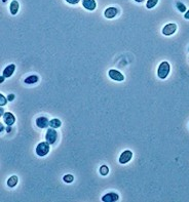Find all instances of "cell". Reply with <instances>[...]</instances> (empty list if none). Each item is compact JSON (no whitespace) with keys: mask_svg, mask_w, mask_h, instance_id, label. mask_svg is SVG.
<instances>
[{"mask_svg":"<svg viewBox=\"0 0 189 202\" xmlns=\"http://www.w3.org/2000/svg\"><path fill=\"white\" fill-rule=\"evenodd\" d=\"M170 70H171V66L169 64V62L164 61L159 65L158 69H157V76L161 79H166V77L170 74Z\"/></svg>","mask_w":189,"mask_h":202,"instance_id":"1","label":"cell"},{"mask_svg":"<svg viewBox=\"0 0 189 202\" xmlns=\"http://www.w3.org/2000/svg\"><path fill=\"white\" fill-rule=\"evenodd\" d=\"M50 150V144H48L47 142H41V143H39L38 145H37L35 152H36V154L38 155V156L43 157V156H45L46 154H48Z\"/></svg>","mask_w":189,"mask_h":202,"instance_id":"2","label":"cell"},{"mask_svg":"<svg viewBox=\"0 0 189 202\" xmlns=\"http://www.w3.org/2000/svg\"><path fill=\"white\" fill-rule=\"evenodd\" d=\"M58 140V132L55 130V128H48L47 132L45 134V141L47 142L50 145H54Z\"/></svg>","mask_w":189,"mask_h":202,"instance_id":"3","label":"cell"},{"mask_svg":"<svg viewBox=\"0 0 189 202\" xmlns=\"http://www.w3.org/2000/svg\"><path fill=\"white\" fill-rule=\"evenodd\" d=\"M177 31V25L175 23H171L166 25L163 28H162V34L164 36H171Z\"/></svg>","mask_w":189,"mask_h":202,"instance_id":"4","label":"cell"},{"mask_svg":"<svg viewBox=\"0 0 189 202\" xmlns=\"http://www.w3.org/2000/svg\"><path fill=\"white\" fill-rule=\"evenodd\" d=\"M133 158V152L130 150H126L124 152L121 153L120 157H119V163L120 164H126L131 161Z\"/></svg>","mask_w":189,"mask_h":202,"instance_id":"5","label":"cell"},{"mask_svg":"<svg viewBox=\"0 0 189 202\" xmlns=\"http://www.w3.org/2000/svg\"><path fill=\"white\" fill-rule=\"evenodd\" d=\"M108 75H109V77H110L111 79H113V80H115V81H123L124 80L123 75H122L119 71L114 70V69H111V70H109Z\"/></svg>","mask_w":189,"mask_h":202,"instance_id":"6","label":"cell"},{"mask_svg":"<svg viewBox=\"0 0 189 202\" xmlns=\"http://www.w3.org/2000/svg\"><path fill=\"white\" fill-rule=\"evenodd\" d=\"M3 121H4V123H5L6 125H8V126L14 125L15 122V115L12 114V113H10V112L4 113V115H3Z\"/></svg>","mask_w":189,"mask_h":202,"instance_id":"7","label":"cell"},{"mask_svg":"<svg viewBox=\"0 0 189 202\" xmlns=\"http://www.w3.org/2000/svg\"><path fill=\"white\" fill-rule=\"evenodd\" d=\"M118 199H119L118 195L114 192L108 193V194L104 195V196L102 197V201H104V202H114V201H117Z\"/></svg>","mask_w":189,"mask_h":202,"instance_id":"8","label":"cell"},{"mask_svg":"<svg viewBox=\"0 0 189 202\" xmlns=\"http://www.w3.org/2000/svg\"><path fill=\"white\" fill-rule=\"evenodd\" d=\"M36 125L38 126L39 128H46L47 126H50V121H48V119L44 116L38 117V118L36 119Z\"/></svg>","mask_w":189,"mask_h":202,"instance_id":"9","label":"cell"},{"mask_svg":"<svg viewBox=\"0 0 189 202\" xmlns=\"http://www.w3.org/2000/svg\"><path fill=\"white\" fill-rule=\"evenodd\" d=\"M82 5L85 9L88 10H93L96 9V6H97V3H96L95 0H82Z\"/></svg>","mask_w":189,"mask_h":202,"instance_id":"10","label":"cell"},{"mask_svg":"<svg viewBox=\"0 0 189 202\" xmlns=\"http://www.w3.org/2000/svg\"><path fill=\"white\" fill-rule=\"evenodd\" d=\"M118 14V9L116 7H108L107 9L104 12V15L107 19H113L116 17V15Z\"/></svg>","mask_w":189,"mask_h":202,"instance_id":"11","label":"cell"},{"mask_svg":"<svg viewBox=\"0 0 189 202\" xmlns=\"http://www.w3.org/2000/svg\"><path fill=\"white\" fill-rule=\"evenodd\" d=\"M15 70V66L14 64H10V65H8L7 67L3 70V73H2V75H3L5 78H8V77H12V74H14Z\"/></svg>","mask_w":189,"mask_h":202,"instance_id":"12","label":"cell"},{"mask_svg":"<svg viewBox=\"0 0 189 202\" xmlns=\"http://www.w3.org/2000/svg\"><path fill=\"white\" fill-rule=\"evenodd\" d=\"M19 8H20L19 2H18L17 0H14V1H12V3H10V5H9L10 14H12V15H15L18 14V12H19Z\"/></svg>","mask_w":189,"mask_h":202,"instance_id":"13","label":"cell"},{"mask_svg":"<svg viewBox=\"0 0 189 202\" xmlns=\"http://www.w3.org/2000/svg\"><path fill=\"white\" fill-rule=\"evenodd\" d=\"M18 182H19V179H18L17 175H12V177H10L9 179H7V186L9 188H14L17 186Z\"/></svg>","mask_w":189,"mask_h":202,"instance_id":"14","label":"cell"},{"mask_svg":"<svg viewBox=\"0 0 189 202\" xmlns=\"http://www.w3.org/2000/svg\"><path fill=\"white\" fill-rule=\"evenodd\" d=\"M38 80H39V78L37 75H30V76H28L27 78L25 79V83L26 84H34V83H37Z\"/></svg>","mask_w":189,"mask_h":202,"instance_id":"15","label":"cell"},{"mask_svg":"<svg viewBox=\"0 0 189 202\" xmlns=\"http://www.w3.org/2000/svg\"><path fill=\"white\" fill-rule=\"evenodd\" d=\"M61 125H62V122L57 118L52 119V120L50 121V126L53 128H59V127H61Z\"/></svg>","mask_w":189,"mask_h":202,"instance_id":"16","label":"cell"},{"mask_svg":"<svg viewBox=\"0 0 189 202\" xmlns=\"http://www.w3.org/2000/svg\"><path fill=\"white\" fill-rule=\"evenodd\" d=\"M176 7H177V9L179 10L180 12H184V14H185L186 12H187V8H186V6L184 5L183 3H182V2H180V1H178L177 3H176Z\"/></svg>","mask_w":189,"mask_h":202,"instance_id":"17","label":"cell"},{"mask_svg":"<svg viewBox=\"0 0 189 202\" xmlns=\"http://www.w3.org/2000/svg\"><path fill=\"white\" fill-rule=\"evenodd\" d=\"M157 2H158V0H148L147 3H146V7H147L148 9H151V8H153L155 5H156Z\"/></svg>","mask_w":189,"mask_h":202,"instance_id":"18","label":"cell"},{"mask_svg":"<svg viewBox=\"0 0 189 202\" xmlns=\"http://www.w3.org/2000/svg\"><path fill=\"white\" fill-rule=\"evenodd\" d=\"M100 174L102 175H107L109 174V168L107 165H102L100 167Z\"/></svg>","mask_w":189,"mask_h":202,"instance_id":"19","label":"cell"},{"mask_svg":"<svg viewBox=\"0 0 189 202\" xmlns=\"http://www.w3.org/2000/svg\"><path fill=\"white\" fill-rule=\"evenodd\" d=\"M63 179H64V182H65V183L70 184V183H72V182L74 181V177H73L72 174H66V175H64Z\"/></svg>","mask_w":189,"mask_h":202,"instance_id":"20","label":"cell"},{"mask_svg":"<svg viewBox=\"0 0 189 202\" xmlns=\"http://www.w3.org/2000/svg\"><path fill=\"white\" fill-rule=\"evenodd\" d=\"M8 100H6V97H4L3 94H0V106H5L6 103H7Z\"/></svg>","mask_w":189,"mask_h":202,"instance_id":"21","label":"cell"},{"mask_svg":"<svg viewBox=\"0 0 189 202\" xmlns=\"http://www.w3.org/2000/svg\"><path fill=\"white\" fill-rule=\"evenodd\" d=\"M66 1H67L68 3H70V4H77L79 1H80V0H66Z\"/></svg>","mask_w":189,"mask_h":202,"instance_id":"22","label":"cell"},{"mask_svg":"<svg viewBox=\"0 0 189 202\" xmlns=\"http://www.w3.org/2000/svg\"><path fill=\"white\" fill-rule=\"evenodd\" d=\"M184 17H185L186 20H189V9L185 12V15H184Z\"/></svg>","mask_w":189,"mask_h":202,"instance_id":"23","label":"cell"},{"mask_svg":"<svg viewBox=\"0 0 189 202\" xmlns=\"http://www.w3.org/2000/svg\"><path fill=\"white\" fill-rule=\"evenodd\" d=\"M14 97H15V95H14V94H12L10 97H8V99H7V100H8L9 102H12V101H14V100H12Z\"/></svg>","mask_w":189,"mask_h":202,"instance_id":"24","label":"cell"},{"mask_svg":"<svg viewBox=\"0 0 189 202\" xmlns=\"http://www.w3.org/2000/svg\"><path fill=\"white\" fill-rule=\"evenodd\" d=\"M0 115H1V116H3V115H4V112H3V108H1V109H0Z\"/></svg>","mask_w":189,"mask_h":202,"instance_id":"25","label":"cell"},{"mask_svg":"<svg viewBox=\"0 0 189 202\" xmlns=\"http://www.w3.org/2000/svg\"><path fill=\"white\" fill-rule=\"evenodd\" d=\"M4 78H5V77H4V76H3V75H2V77H1V78H0V82H1V83H2V82H3V80H4Z\"/></svg>","mask_w":189,"mask_h":202,"instance_id":"26","label":"cell"},{"mask_svg":"<svg viewBox=\"0 0 189 202\" xmlns=\"http://www.w3.org/2000/svg\"><path fill=\"white\" fill-rule=\"evenodd\" d=\"M136 2H138V3H142V2L144 1V0H135Z\"/></svg>","mask_w":189,"mask_h":202,"instance_id":"27","label":"cell"},{"mask_svg":"<svg viewBox=\"0 0 189 202\" xmlns=\"http://www.w3.org/2000/svg\"><path fill=\"white\" fill-rule=\"evenodd\" d=\"M7 1V0H2V2H6Z\"/></svg>","mask_w":189,"mask_h":202,"instance_id":"28","label":"cell"}]
</instances>
